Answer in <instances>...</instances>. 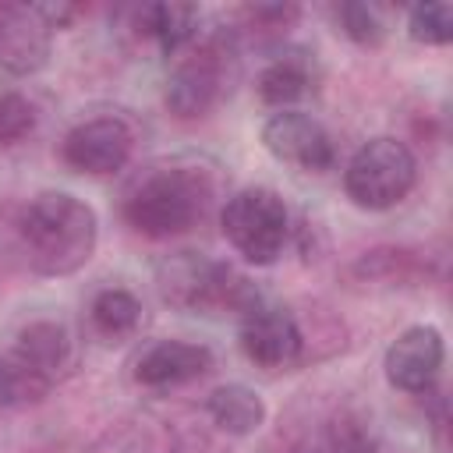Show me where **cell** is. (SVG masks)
I'll use <instances>...</instances> for the list:
<instances>
[{"label": "cell", "instance_id": "19", "mask_svg": "<svg viewBox=\"0 0 453 453\" xmlns=\"http://www.w3.org/2000/svg\"><path fill=\"white\" fill-rule=\"evenodd\" d=\"M407 28L425 46H446L453 39V7L449 4H418L407 14Z\"/></svg>", "mask_w": 453, "mask_h": 453}, {"label": "cell", "instance_id": "10", "mask_svg": "<svg viewBox=\"0 0 453 453\" xmlns=\"http://www.w3.org/2000/svg\"><path fill=\"white\" fill-rule=\"evenodd\" d=\"M127 156H131V131L117 117L85 120L64 138V159L81 173H113L127 163Z\"/></svg>", "mask_w": 453, "mask_h": 453}, {"label": "cell", "instance_id": "18", "mask_svg": "<svg viewBox=\"0 0 453 453\" xmlns=\"http://www.w3.org/2000/svg\"><path fill=\"white\" fill-rule=\"evenodd\" d=\"M138 319H142V304H138L134 294H127V290H103V294L92 301V326H96L103 336H110V340L134 333Z\"/></svg>", "mask_w": 453, "mask_h": 453}, {"label": "cell", "instance_id": "17", "mask_svg": "<svg viewBox=\"0 0 453 453\" xmlns=\"http://www.w3.org/2000/svg\"><path fill=\"white\" fill-rule=\"evenodd\" d=\"M304 92H308V67L294 57H280L258 74V96L269 106L283 110V106L297 103Z\"/></svg>", "mask_w": 453, "mask_h": 453}, {"label": "cell", "instance_id": "16", "mask_svg": "<svg viewBox=\"0 0 453 453\" xmlns=\"http://www.w3.org/2000/svg\"><path fill=\"white\" fill-rule=\"evenodd\" d=\"M209 414H212V421L223 432H230V435H251L265 421V403H262V396L255 389H248L241 382H230V386L212 389Z\"/></svg>", "mask_w": 453, "mask_h": 453}, {"label": "cell", "instance_id": "15", "mask_svg": "<svg viewBox=\"0 0 453 453\" xmlns=\"http://www.w3.org/2000/svg\"><path fill=\"white\" fill-rule=\"evenodd\" d=\"M134 21H138V32L149 35L163 53H173V50H180L195 35L198 7L195 4H177V0L145 4Z\"/></svg>", "mask_w": 453, "mask_h": 453}, {"label": "cell", "instance_id": "22", "mask_svg": "<svg viewBox=\"0 0 453 453\" xmlns=\"http://www.w3.org/2000/svg\"><path fill=\"white\" fill-rule=\"evenodd\" d=\"M340 18H343V32L361 42V46H375L382 35H386V25H382V14L379 7L372 4H343L340 7Z\"/></svg>", "mask_w": 453, "mask_h": 453}, {"label": "cell", "instance_id": "4", "mask_svg": "<svg viewBox=\"0 0 453 453\" xmlns=\"http://www.w3.org/2000/svg\"><path fill=\"white\" fill-rule=\"evenodd\" d=\"M343 184L354 205L372 212L393 209L414 188V156L396 138H372L347 163Z\"/></svg>", "mask_w": 453, "mask_h": 453}, {"label": "cell", "instance_id": "9", "mask_svg": "<svg viewBox=\"0 0 453 453\" xmlns=\"http://www.w3.org/2000/svg\"><path fill=\"white\" fill-rule=\"evenodd\" d=\"M241 347L262 368H287L301 354V329L287 308L255 304L241 319Z\"/></svg>", "mask_w": 453, "mask_h": 453}, {"label": "cell", "instance_id": "8", "mask_svg": "<svg viewBox=\"0 0 453 453\" xmlns=\"http://www.w3.org/2000/svg\"><path fill=\"white\" fill-rule=\"evenodd\" d=\"M50 32L39 4H0V67L35 74L50 57Z\"/></svg>", "mask_w": 453, "mask_h": 453}, {"label": "cell", "instance_id": "2", "mask_svg": "<svg viewBox=\"0 0 453 453\" xmlns=\"http://www.w3.org/2000/svg\"><path fill=\"white\" fill-rule=\"evenodd\" d=\"M202 209H205V188L195 173L159 170L131 191L124 216L145 237H173V234L191 230Z\"/></svg>", "mask_w": 453, "mask_h": 453}, {"label": "cell", "instance_id": "21", "mask_svg": "<svg viewBox=\"0 0 453 453\" xmlns=\"http://www.w3.org/2000/svg\"><path fill=\"white\" fill-rule=\"evenodd\" d=\"M35 127V110L18 92H0V145L21 142Z\"/></svg>", "mask_w": 453, "mask_h": 453}, {"label": "cell", "instance_id": "3", "mask_svg": "<svg viewBox=\"0 0 453 453\" xmlns=\"http://www.w3.org/2000/svg\"><path fill=\"white\" fill-rule=\"evenodd\" d=\"M219 223H223L226 241L237 248V255H244L255 265L276 262V255L287 244V230H290L287 205L273 188H244V191H237L223 205Z\"/></svg>", "mask_w": 453, "mask_h": 453}, {"label": "cell", "instance_id": "6", "mask_svg": "<svg viewBox=\"0 0 453 453\" xmlns=\"http://www.w3.org/2000/svg\"><path fill=\"white\" fill-rule=\"evenodd\" d=\"M230 88V53L219 42H205L177 60L166 81V106L177 117H202L209 113L223 92Z\"/></svg>", "mask_w": 453, "mask_h": 453}, {"label": "cell", "instance_id": "1", "mask_svg": "<svg viewBox=\"0 0 453 453\" xmlns=\"http://www.w3.org/2000/svg\"><path fill=\"white\" fill-rule=\"evenodd\" d=\"M18 234L28 255V265L42 276H67L81 269L96 251V212L67 195V191H42L28 202L18 219Z\"/></svg>", "mask_w": 453, "mask_h": 453}, {"label": "cell", "instance_id": "7", "mask_svg": "<svg viewBox=\"0 0 453 453\" xmlns=\"http://www.w3.org/2000/svg\"><path fill=\"white\" fill-rule=\"evenodd\" d=\"M262 142H265V149L280 163H290V166L311 170V173L329 170L333 159H336L326 127L315 117L301 113V110H280V113H273L262 124Z\"/></svg>", "mask_w": 453, "mask_h": 453}, {"label": "cell", "instance_id": "20", "mask_svg": "<svg viewBox=\"0 0 453 453\" xmlns=\"http://www.w3.org/2000/svg\"><path fill=\"white\" fill-rule=\"evenodd\" d=\"M46 393V382L35 379L14 354L0 357V407H14L21 400H35Z\"/></svg>", "mask_w": 453, "mask_h": 453}, {"label": "cell", "instance_id": "12", "mask_svg": "<svg viewBox=\"0 0 453 453\" xmlns=\"http://www.w3.org/2000/svg\"><path fill=\"white\" fill-rule=\"evenodd\" d=\"M212 368V354L202 343H184V340H159L142 350L134 361V379L142 386H177L202 379Z\"/></svg>", "mask_w": 453, "mask_h": 453}, {"label": "cell", "instance_id": "13", "mask_svg": "<svg viewBox=\"0 0 453 453\" xmlns=\"http://www.w3.org/2000/svg\"><path fill=\"white\" fill-rule=\"evenodd\" d=\"M88 453H177V435L163 418L142 411L113 421Z\"/></svg>", "mask_w": 453, "mask_h": 453}, {"label": "cell", "instance_id": "5", "mask_svg": "<svg viewBox=\"0 0 453 453\" xmlns=\"http://www.w3.org/2000/svg\"><path fill=\"white\" fill-rule=\"evenodd\" d=\"M156 283H159L163 301H170L177 308L241 304V297L248 294L241 276H234L226 265L209 262L195 251H180V255L166 258L156 273ZM241 311H244V304H241Z\"/></svg>", "mask_w": 453, "mask_h": 453}, {"label": "cell", "instance_id": "14", "mask_svg": "<svg viewBox=\"0 0 453 453\" xmlns=\"http://www.w3.org/2000/svg\"><path fill=\"white\" fill-rule=\"evenodd\" d=\"M14 357L46 386L57 379V372L71 361V336L64 326L57 322H32L28 329H21Z\"/></svg>", "mask_w": 453, "mask_h": 453}, {"label": "cell", "instance_id": "11", "mask_svg": "<svg viewBox=\"0 0 453 453\" xmlns=\"http://www.w3.org/2000/svg\"><path fill=\"white\" fill-rule=\"evenodd\" d=\"M442 336L435 326L403 329L386 350V379L403 393H425L442 368Z\"/></svg>", "mask_w": 453, "mask_h": 453}]
</instances>
